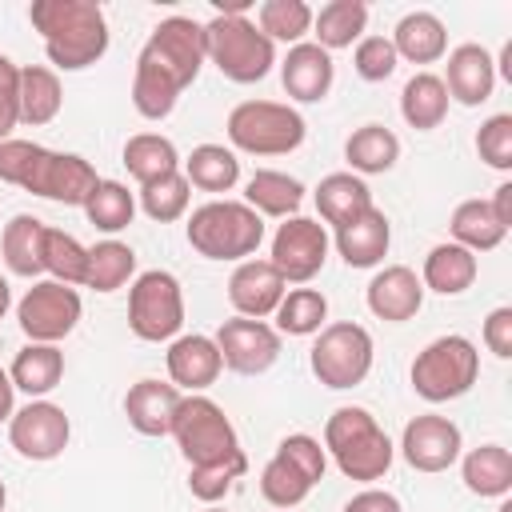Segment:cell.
Wrapping results in <instances>:
<instances>
[{"label":"cell","instance_id":"30bf717a","mask_svg":"<svg viewBox=\"0 0 512 512\" xmlns=\"http://www.w3.org/2000/svg\"><path fill=\"white\" fill-rule=\"evenodd\" d=\"M308 364H312V372L324 388H356L372 372V336H368V328H360L352 320L324 324L316 344H312Z\"/></svg>","mask_w":512,"mask_h":512},{"label":"cell","instance_id":"c3c4849f","mask_svg":"<svg viewBox=\"0 0 512 512\" xmlns=\"http://www.w3.org/2000/svg\"><path fill=\"white\" fill-rule=\"evenodd\" d=\"M20 124V68L0 52V140H12Z\"/></svg>","mask_w":512,"mask_h":512},{"label":"cell","instance_id":"11a10c76","mask_svg":"<svg viewBox=\"0 0 512 512\" xmlns=\"http://www.w3.org/2000/svg\"><path fill=\"white\" fill-rule=\"evenodd\" d=\"M500 76L504 80H512V40L504 44V52H500Z\"/></svg>","mask_w":512,"mask_h":512},{"label":"cell","instance_id":"4316f807","mask_svg":"<svg viewBox=\"0 0 512 512\" xmlns=\"http://www.w3.org/2000/svg\"><path fill=\"white\" fill-rule=\"evenodd\" d=\"M316 208L332 228H344L372 208V192L356 172H332L316 184Z\"/></svg>","mask_w":512,"mask_h":512},{"label":"cell","instance_id":"484cf974","mask_svg":"<svg viewBox=\"0 0 512 512\" xmlns=\"http://www.w3.org/2000/svg\"><path fill=\"white\" fill-rule=\"evenodd\" d=\"M244 204L256 212V216H296V208L304 204V184L288 172H276V168H260L248 176L244 184Z\"/></svg>","mask_w":512,"mask_h":512},{"label":"cell","instance_id":"ac0fdd59","mask_svg":"<svg viewBox=\"0 0 512 512\" xmlns=\"http://www.w3.org/2000/svg\"><path fill=\"white\" fill-rule=\"evenodd\" d=\"M288 284L284 276L272 268V260H240L236 272L228 276V300L240 316L248 320H264L280 308Z\"/></svg>","mask_w":512,"mask_h":512},{"label":"cell","instance_id":"816d5d0a","mask_svg":"<svg viewBox=\"0 0 512 512\" xmlns=\"http://www.w3.org/2000/svg\"><path fill=\"white\" fill-rule=\"evenodd\" d=\"M344 512H400V500L384 488H364L344 504Z\"/></svg>","mask_w":512,"mask_h":512},{"label":"cell","instance_id":"681fc988","mask_svg":"<svg viewBox=\"0 0 512 512\" xmlns=\"http://www.w3.org/2000/svg\"><path fill=\"white\" fill-rule=\"evenodd\" d=\"M32 156H36L32 140H0V180L20 188L32 168Z\"/></svg>","mask_w":512,"mask_h":512},{"label":"cell","instance_id":"9c48e42d","mask_svg":"<svg viewBox=\"0 0 512 512\" xmlns=\"http://www.w3.org/2000/svg\"><path fill=\"white\" fill-rule=\"evenodd\" d=\"M324 448L308 432H292L276 444L272 460L260 472V492L272 508H296L320 480H324Z\"/></svg>","mask_w":512,"mask_h":512},{"label":"cell","instance_id":"3957f363","mask_svg":"<svg viewBox=\"0 0 512 512\" xmlns=\"http://www.w3.org/2000/svg\"><path fill=\"white\" fill-rule=\"evenodd\" d=\"M324 452H332L336 468L348 476V480H380L388 468H392V440L388 432L376 424V416L368 408H336L324 424Z\"/></svg>","mask_w":512,"mask_h":512},{"label":"cell","instance_id":"ffe728a7","mask_svg":"<svg viewBox=\"0 0 512 512\" xmlns=\"http://www.w3.org/2000/svg\"><path fill=\"white\" fill-rule=\"evenodd\" d=\"M444 88H448V100L464 104V108H476L492 96L496 88V60L488 56V48L480 44H460L448 52V76H444Z\"/></svg>","mask_w":512,"mask_h":512},{"label":"cell","instance_id":"db71d44e","mask_svg":"<svg viewBox=\"0 0 512 512\" xmlns=\"http://www.w3.org/2000/svg\"><path fill=\"white\" fill-rule=\"evenodd\" d=\"M12 392H16L12 388V376H8V368H0V424L12 420V412H16L12 408Z\"/></svg>","mask_w":512,"mask_h":512},{"label":"cell","instance_id":"277c9868","mask_svg":"<svg viewBox=\"0 0 512 512\" xmlns=\"http://www.w3.org/2000/svg\"><path fill=\"white\" fill-rule=\"evenodd\" d=\"M204 56L232 84H256L276 64V44L248 16H212L204 24Z\"/></svg>","mask_w":512,"mask_h":512},{"label":"cell","instance_id":"2e32d148","mask_svg":"<svg viewBox=\"0 0 512 512\" xmlns=\"http://www.w3.org/2000/svg\"><path fill=\"white\" fill-rule=\"evenodd\" d=\"M216 348H220V360L224 368L240 372V376H260L276 364L280 356V332L268 328L264 320H248V316H236V320H224L220 332H216Z\"/></svg>","mask_w":512,"mask_h":512},{"label":"cell","instance_id":"f546056e","mask_svg":"<svg viewBox=\"0 0 512 512\" xmlns=\"http://www.w3.org/2000/svg\"><path fill=\"white\" fill-rule=\"evenodd\" d=\"M476 272H480V264H476V256L468 248H460V244H436L424 256L420 284L432 288V292H440V296H460V292H468L476 284Z\"/></svg>","mask_w":512,"mask_h":512},{"label":"cell","instance_id":"f35d334b","mask_svg":"<svg viewBox=\"0 0 512 512\" xmlns=\"http://www.w3.org/2000/svg\"><path fill=\"white\" fill-rule=\"evenodd\" d=\"M136 272V252L120 240H100L88 248V272H84V288L96 292H116L120 284H128V276Z\"/></svg>","mask_w":512,"mask_h":512},{"label":"cell","instance_id":"d4e9b609","mask_svg":"<svg viewBox=\"0 0 512 512\" xmlns=\"http://www.w3.org/2000/svg\"><path fill=\"white\" fill-rule=\"evenodd\" d=\"M392 48L408 64H436L448 52L444 20L436 12H408V16H400V24L392 32Z\"/></svg>","mask_w":512,"mask_h":512},{"label":"cell","instance_id":"ba28073f","mask_svg":"<svg viewBox=\"0 0 512 512\" xmlns=\"http://www.w3.org/2000/svg\"><path fill=\"white\" fill-rule=\"evenodd\" d=\"M176 448L184 452V460L192 468L200 464H216V460H228L240 452V440H236V428L232 420L224 416V408L200 392H188L180 396V408L172 416V432Z\"/></svg>","mask_w":512,"mask_h":512},{"label":"cell","instance_id":"8fae6325","mask_svg":"<svg viewBox=\"0 0 512 512\" xmlns=\"http://www.w3.org/2000/svg\"><path fill=\"white\" fill-rule=\"evenodd\" d=\"M184 324V292H180V280L164 268H152V272H140L132 292H128V328L148 340V344H160V340H172Z\"/></svg>","mask_w":512,"mask_h":512},{"label":"cell","instance_id":"cb8c5ba5","mask_svg":"<svg viewBox=\"0 0 512 512\" xmlns=\"http://www.w3.org/2000/svg\"><path fill=\"white\" fill-rule=\"evenodd\" d=\"M388 244H392V224L376 204L352 224L336 228V252L344 256L348 268H376L388 256Z\"/></svg>","mask_w":512,"mask_h":512},{"label":"cell","instance_id":"7a4b0ae2","mask_svg":"<svg viewBox=\"0 0 512 512\" xmlns=\"http://www.w3.org/2000/svg\"><path fill=\"white\" fill-rule=\"evenodd\" d=\"M28 20L60 72H80L108 52V20L96 0H32Z\"/></svg>","mask_w":512,"mask_h":512},{"label":"cell","instance_id":"680465c9","mask_svg":"<svg viewBox=\"0 0 512 512\" xmlns=\"http://www.w3.org/2000/svg\"><path fill=\"white\" fill-rule=\"evenodd\" d=\"M204 512H224V508H216V504H208V508H204Z\"/></svg>","mask_w":512,"mask_h":512},{"label":"cell","instance_id":"1f68e13d","mask_svg":"<svg viewBox=\"0 0 512 512\" xmlns=\"http://www.w3.org/2000/svg\"><path fill=\"white\" fill-rule=\"evenodd\" d=\"M364 24H368V4L364 0H328L320 12H312L316 44L324 52L352 48L364 36Z\"/></svg>","mask_w":512,"mask_h":512},{"label":"cell","instance_id":"f1b7e54d","mask_svg":"<svg viewBox=\"0 0 512 512\" xmlns=\"http://www.w3.org/2000/svg\"><path fill=\"white\" fill-rule=\"evenodd\" d=\"M44 220L20 212L4 224V236H0V256L4 264L16 272V276H40L44 272Z\"/></svg>","mask_w":512,"mask_h":512},{"label":"cell","instance_id":"f907efd6","mask_svg":"<svg viewBox=\"0 0 512 512\" xmlns=\"http://www.w3.org/2000/svg\"><path fill=\"white\" fill-rule=\"evenodd\" d=\"M484 344L500 360L512 356V308H492L488 312V320H484Z\"/></svg>","mask_w":512,"mask_h":512},{"label":"cell","instance_id":"f6af8a7d","mask_svg":"<svg viewBox=\"0 0 512 512\" xmlns=\"http://www.w3.org/2000/svg\"><path fill=\"white\" fill-rule=\"evenodd\" d=\"M244 472H248V456H244V452H236V456H228V460H216V464H200V468H192V472H188V488H192V496H196V500L216 504L220 496H228V488H232Z\"/></svg>","mask_w":512,"mask_h":512},{"label":"cell","instance_id":"b9f144b4","mask_svg":"<svg viewBox=\"0 0 512 512\" xmlns=\"http://www.w3.org/2000/svg\"><path fill=\"white\" fill-rule=\"evenodd\" d=\"M256 28L276 44H300L304 32H312V8L304 0H264L256 8Z\"/></svg>","mask_w":512,"mask_h":512},{"label":"cell","instance_id":"6f0895ef","mask_svg":"<svg viewBox=\"0 0 512 512\" xmlns=\"http://www.w3.org/2000/svg\"><path fill=\"white\" fill-rule=\"evenodd\" d=\"M4 500H8V488H4V480H0V512H4Z\"/></svg>","mask_w":512,"mask_h":512},{"label":"cell","instance_id":"6da1fadb","mask_svg":"<svg viewBox=\"0 0 512 512\" xmlns=\"http://www.w3.org/2000/svg\"><path fill=\"white\" fill-rule=\"evenodd\" d=\"M204 24L192 16H168L152 28L136 56L132 104L144 120H164L176 108V96L200 76L204 64Z\"/></svg>","mask_w":512,"mask_h":512},{"label":"cell","instance_id":"83f0119b","mask_svg":"<svg viewBox=\"0 0 512 512\" xmlns=\"http://www.w3.org/2000/svg\"><path fill=\"white\" fill-rule=\"evenodd\" d=\"M8 376H12V388H20V392H28L32 400H40V396H48V392L64 380V352H60L56 344H32V340H28V344L16 352Z\"/></svg>","mask_w":512,"mask_h":512},{"label":"cell","instance_id":"e575fe53","mask_svg":"<svg viewBox=\"0 0 512 512\" xmlns=\"http://www.w3.org/2000/svg\"><path fill=\"white\" fill-rule=\"evenodd\" d=\"M344 160L352 164V172H364V176L388 172L400 160V140L384 124H364L344 140Z\"/></svg>","mask_w":512,"mask_h":512},{"label":"cell","instance_id":"74e56055","mask_svg":"<svg viewBox=\"0 0 512 512\" xmlns=\"http://www.w3.org/2000/svg\"><path fill=\"white\" fill-rule=\"evenodd\" d=\"M448 228H452V244L468 248L472 256H476V252H492V248L508 236V232L496 224L488 200H464V204H456Z\"/></svg>","mask_w":512,"mask_h":512},{"label":"cell","instance_id":"ab89813d","mask_svg":"<svg viewBox=\"0 0 512 512\" xmlns=\"http://www.w3.org/2000/svg\"><path fill=\"white\" fill-rule=\"evenodd\" d=\"M272 316H276V332H284V336H312L328 320V300L316 288H292V292H284V300H280V308Z\"/></svg>","mask_w":512,"mask_h":512},{"label":"cell","instance_id":"52a82bcc","mask_svg":"<svg viewBox=\"0 0 512 512\" xmlns=\"http://www.w3.org/2000/svg\"><path fill=\"white\" fill-rule=\"evenodd\" d=\"M480 376V352L468 336H440L412 360V388L428 404L464 396Z\"/></svg>","mask_w":512,"mask_h":512},{"label":"cell","instance_id":"60d3db41","mask_svg":"<svg viewBox=\"0 0 512 512\" xmlns=\"http://www.w3.org/2000/svg\"><path fill=\"white\" fill-rule=\"evenodd\" d=\"M84 216H88V224H96L100 232H120V228L132 224L136 200H132V192H128L120 180H100V184L92 188V196L84 200Z\"/></svg>","mask_w":512,"mask_h":512},{"label":"cell","instance_id":"7402d4cb","mask_svg":"<svg viewBox=\"0 0 512 512\" xmlns=\"http://www.w3.org/2000/svg\"><path fill=\"white\" fill-rule=\"evenodd\" d=\"M164 360H168V376H172V384L180 392H204L208 384H216V376L224 368L216 340L212 336H200V332L176 336Z\"/></svg>","mask_w":512,"mask_h":512},{"label":"cell","instance_id":"836d02e7","mask_svg":"<svg viewBox=\"0 0 512 512\" xmlns=\"http://www.w3.org/2000/svg\"><path fill=\"white\" fill-rule=\"evenodd\" d=\"M64 104V92H60V76L44 64H24L20 68V124H48L56 120Z\"/></svg>","mask_w":512,"mask_h":512},{"label":"cell","instance_id":"5bb4252c","mask_svg":"<svg viewBox=\"0 0 512 512\" xmlns=\"http://www.w3.org/2000/svg\"><path fill=\"white\" fill-rule=\"evenodd\" d=\"M272 268L284 276V284H308L324 260H328V232L320 220L288 216L272 236Z\"/></svg>","mask_w":512,"mask_h":512},{"label":"cell","instance_id":"e0dca14e","mask_svg":"<svg viewBox=\"0 0 512 512\" xmlns=\"http://www.w3.org/2000/svg\"><path fill=\"white\" fill-rule=\"evenodd\" d=\"M460 428L448 420V416H416L404 424V436H400V452L404 460L416 468V472H444L460 460Z\"/></svg>","mask_w":512,"mask_h":512},{"label":"cell","instance_id":"d6986e66","mask_svg":"<svg viewBox=\"0 0 512 512\" xmlns=\"http://www.w3.org/2000/svg\"><path fill=\"white\" fill-rule=\"evenodd\" d=\"M332 76H336V64H332V52H324L320 44L312 40H300L288 48L284 64H280V84L292 100L300 104H316L328 96L332 88Z\"/></svg>","mask_w":512,"mask_h":512},{"label":"cell","instance_id":"7bdbcfd3","mask_svg":"<svg viewBox=\"0 0 512 512\" xmlns=\"http://www.w3.org/2000/svg\"><path fill=\"white\" fill-rule=\"evenodd\" d=\"M188 200H192V184L184 180V172H168L152 184H140V208L148 220L156 224H172L188 212Z\"/></svg>","mask_w":512,"mask_h":512},{"label":"cell","instance_id":"9f6ffc18","mask_svg":"<svg viewBox=\"0 0 512 512\" xmlns=\"http://www.w3.org/2000/svg\"><path fill=\"white\" fill-rule=\"evenodd\" d=\"M8 304H12V292H8V280L0 276V320H4V312H8Z\"/></svg>","mask_w":512,"mask_h":512},{"label":"cell","instance_id":"4fadbf2b","mask_svg":"<svg viewBox=\"0 0 512 512\" xmlns=\"http://www.w3.org/2000/svg\"><path fill=\"white\" fill-rule=\"evenodd\" d=\"M16 320H20V328H24V336L32 344H56L80 320V292L60 284V280H36L20 296Z\"/></svg>","mask_w":512,"mask_h":512},{"label":"cell","instance_id":"d590c367","mask_svg":"<svg viewBox=\"0 0 512 512\" xmlns=\"http://www.w3.org/2000/svg\"><path fill=\"white\" fill-rule=\"evenodd\" d=\"M124 168H128L140 184H152V180H160V176H168V172H180V152H176V144H172L168 136H160V132H136V136H128V144H124Z\"/></svg>","mask_w":512,"mask_h":512},{"label":"cell","instance_id":"5b68a950","mask_svg":"<svg viewBox=\"0 0 512 512\" xmlns=\"http://www.w3.org/2000/svg\"><path fill=\"white\" fill-rule=\"evenodd\" d=\"M264 240V220L244 200H208L188 216V244L208 260H248Z\"/></svg>","mask_w":512,"mask_h":512},{"label":"cell","instance_id":"8d00e7d4","mask_svg":"<svg viewBox=\"0 0 512 512\" xmlns=\"http://www.w3.org/2000/svg\"><path fill=\"white\" fill-rule=\"evenodd\" d=\"M184 180L200 192H228L240 180V160L224 144H200L184 160Z\"/></svg>","mask_w":512,"mask_h":512},{"label":"cell","instance_id":"ee69618b","mask_svg":"<svg viewBox=\"0 0 512 512\" xmlns=\"http://www.w3.org/2000/svg\"><path fill=\"white\" fill-rule=\"evenodd\" d=\"M44 272H52V280L60 284H84L88 272V248L64 232V228H44Z\"/></svg>","mask_w":512,"mask_h":512},{"label":"cell","instance_id":"603a6c76","mask_svg":"<svg viewBox=\"0 0 512 512\" xmlns=\"http://www.w3.org/2000/svg\"><path fill=\"white\" fill-rule=\"evenodd\" d=\"M180 408V388L164 380H136L124 396V416L140 436H168Z\"/></svg>","mask_w":512,"mask_h":512},{"label":"cell","instance_id":"7c38bea8","mask_svg":"<svg viewBox=\"0 0 512 512\" xmlns=\"http://www.w3.org/2000/svg\"><path fill=\"white\" fill-rule=\"evenodd\" d=\"M100 184L96 168L76 156V152H52V148H40L36 144V156H32V168L24 176V192L32 196H44V200H56V204H72V208H84V200L92 196V188Z\"/></svg>","mask_w":512,"mask_h":512},{"label":"cell","instance_id":"9a60e30c","mask_svg":"<svg viewBox=\"0 0 512 512\" xmlns=\"http://www.w3.org/2000/svg\"><path fill=\"white\" fill-rule=\"evenodd\" d=\"M72 424L68 412L52 400H28L8 420V440L24 460H56L68 448Z\"/></svg>","mask_w":512,"mask_h":512},{"label":"cell","instance_id":"44dd1931","mask_svg":"<svg viewBox=\"0 0 512 512\" xmlns=\"http://www.w3.org/2000/svg\"><path fill=\"white\" fill-rule=\"evenodd\" d=\"M420 304H424V284L408 264H388L368 284V308L380 320L404 324V320H412L420 312Z\"/></svg>","mask_w":512,"mask_h":512},{"label":"cell","instance_id":"bcb514c9","mask_svg":"<svg viewBox=\"0 0 512 512\" xmlns=\"http://www.w3.org/2000/svg\"><path fill=\"white\" fill-rule=\"evenodd\" d=\"M476 152H480V160H484L488 168H496V172H508V168H512V116H508V112H496V116H488V120L480 124V132H476Z\"/></svg>","mask_w":512,"mask_h":512},{"label":"cell","instance_id":"d6a6232c","mask_svg":"<svg viewBox=\"0 0 512 512\" xmlns=\"http://www.w3.org/2000/svg\"><path fill=\"white\" fill-rule=\"evenodd\" d=\"M464 488L476 496H508L512 492V452L500 444H480L460 464Z\"/></svg>","mask_w":512,"mask_h":512},{"label":"cell","instance_id":"4dcf8cb0","mask_svg":"<svg viewBox=\"0 0 512 512\" xmlns=\"http://www.w3.org/2000/svg\"><path fill=\"white\" fill-rule=\"evenodd\" d=\"M400 116H404L408 128H416V132L440 128L444 116H448V88H444V80L432 76V72H416V76L404 84V92H400Z\"/></svg>","mask_w":512,"mask_h":512},{"label":"cell","instance_id":"f5cc1de1","mask_svg":"<svg viewBox=\"0 0 512 512\" xmlns=\"http://www.w3.org/2000/svg\"><path fill=\"white\" fill-rule=\"evenodd\" d=\"M488 208H492L496 224L508 232V228H512V184H508V180L496 188V196H492V204H488Z\"/></svg>","mask_w":512,"mask_h":512},{"label":"cell","instance_id":"7dc6e473","mask_svg":"<svg viewBox=\"0 0 512 512\" xmlns=\"http://www.w3.org/2000/svg\"><path fill=\"white\" fill-rule=\"evenodd\" d=\"M352 64H356V76L360 80H388L392 72H396V64H400V56H396V48H392V40L388 36H360L356 40V52H352Z\"/></svg>","mask_w":512,"mask_h":512},{"label":"cell","instance_id":"8992f818","mask_svg":"<svg viewBox=\"0 0 512 512\" xmlns=\"http://www.w3.org/2000/svg\"><path fill=\"white\" fill-rule=\"evenodd\" d=\"M304 116L280 100H244L228 112V140L248 156H284L304 144Z\"/></svg>","mask_w":512,"mask_h":512}]
</instances>
